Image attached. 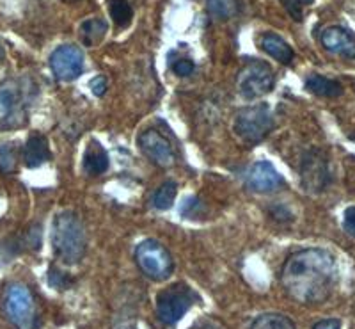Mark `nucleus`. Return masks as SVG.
Here are the masks:
<instances>
[{"instance_id": "f257e3e1", "label": "nucleus", "mask_w": 355, "mask_h": 329, "mask_svg": "<svg viewBox=\"0 0 355 329\" xmlns=\"http://www.w3.org/2000/svg\"><path fill=\"white\" fill-rule=\"evenodd\" d=\"M338 281L336 258L327 249H302L284 262L281 285L284 292L300 305L327 301Z\"/></svg>"}, {"instance_id": "f03ea898", "label": "nucleus", "mask_w": 355, "mask_h": 329, "mask_svg": "<svg viewBox=\"0 0 355 329\" xmlns=\"http://www.w3.org/2000/svg\"><path fill=\"white\" fill-rule=\"evenodd\" d=\"M52 244L62 264L75 265L82 262L87 249V237L80 217L73 212H61L53 219Z\"/></svg>"}, {"instance_id": "7ed1b4c3", "label": "nucleus", "mask_w": 355, "mask_h": 329, "mask_svg": "<svg viewBox=\"0 0 355 329\" xmlns=\"http://www.w3.org/2000/svg\"><path fill=\"white\" fill-rule=\"evenodd\" d=\"M274 128V116L266 103L243 107L234 118V134L249 144H258Z\"/></svg>"}, {"instance_id": "20e7f679", "label": "nucleus", "mask_w": 355, "mask_h": 329, "mask_svg": "<svg viewBox=\"0 0 355 329\" xmlns=\"http://www.w3.org/2000/svg\"><path fill=\"white\" fill-rule=\"evenodd\" d=\"M28 90L17 78H8L0 84V126L15 128L27 119Z\"/></svg>"}, {"instance_id": "39448f33", "label": "nucleus", "mask_w": 355, "mask_h": 329, "mask_svg": "<svg viewBox=\"0 0 355 329\" xmlns=\"http://www.w3.org/2000/svg\"><path fill=\"white\" fill-rule=\"evenodd\" d=\"M196 301V292L185 283H174L157 296V315L162 324L174 326L182 321Z\"/></svg>"}, {"instance_id": "423d86ee", "label": "nucleus", "mask_w": 355, "mask_h": 329, "mask_svg": "<svg viewBox=\"0 0 355 329\" xmlns=\"http://www.w3.org/2000/svg\"><path fill=\"white\" fill-rule=\"evenodd\" d=\"M135 264L142 274L155 281L167 280L174 271V260L169 249L153 239L142 240L135 248Z\"/></svg>"}, {"instance_id": "0eeeda50", "label": "nucleus", "mask_w": 355, "mask_h": 329, "mask_svg": "<svg viewBox=\"0 0 355 329\" xmlns=\"http://www.w3.org/2000/svg\"><path fill=\"white\" fill-rule=\"evenodd\" d=\"M4 312L17 329H36L37 313L34 297L24 283H12L6 290Z\"/></svg>"}, {"instance_id": "6e6552de", "label": "nucleus", "mask_w": 355, "mask_h": 329, "mask_svg": "<svg viewBox=\"0 0 355 329\" xmlns=\"http://www.w3.org/2000/svg\"><path fill=\"white\" fill-rule=\"evenodd\" d=\"M275 85V74L272 68L263 61H250L240 69L236 77V90L243 98H259L270 93Z\"/></svg>"}, {"instance_id": "1a4fd4ad", "label": "nucleus", "mask_w": 355, "mask_h": 329, "mask_svg": "<svg viewBox=\"0 0 355 329\" xmlns=\"http://www.w3.org/2000/svg\"><path fill=\"white\" fill-rule=\"evenodd\" d=\"M50 69L57 81H77L84 74V52L73 43L57 47L50 56Z\"/></svg>"}, {"instance_id": "9d476101", "label": "nucleus", "mask_w": 355, "mask_h": 329, "mask_svg": "<svg viewBox=\"0 0 355 329\" xmlns=\"http://www.w3.org/2000/svg\"><path fill=\"white\" fill-rule=\"evenodd\" d=\"M139 146L144 151V155L151 162L157 164L158 167L169 169L176 164V155H174L173 146L169 139L164 137L157 128H148L139 135Z\"/></svg>"}, {"instance_id": "9b49d317", "label": "nucleus", "mask_w": 355, "mask_h": 329, "mask_svg": "<svg viewBox=\"0 0 355 329\" xmlns=\"http://www.w3.org/2000/svg\"><path fill=\"white\" fill-rule=\"evenodd\" d=\"M300 173H302L304 187L311 192L322 191L329 183L327 162H325V159H323L318 151H309V153H306V157L302 160V167H300Z\"/></svg>"}, {"instance_id": "f8f14e48", "label": "nucleus", "mask_w": 355, "mask_h": 329, "mask_svg": "<svg viewBox=\"0 0 355 329\" xmlns=\"http://www.w3.org/2000/svg\"><path fill=\"white\" fill-rule=\"evenodd\" d=\"M283 185V176L279 175L270 162H256L247 175V189L258 194L277 191Z\"/></svg>"}, {"instance_id": "ddd939ff", "label": "nucleus", "mask_w": 355, "mask_h": 329, "mask_svg": "<svg viewBox=\"0 0 355 329\" xmlns=\"http://www.w3.org/2000/svg\"><path fill=\"white\" fill-rule=\"evenodd\" d=\"M320 43L329 52L338 53L347 59H355V37L345 27L332 25V27L323 28L320 34Z\"/></svg>"}, {"instance_id": "4468645a", "label": "nucleus", "mask_w": 355, "mask_h": 329, "mask_svg": "<svg viewBox=\"0 0 355 329\" xmlns=\"http://www.w3.org/2000/svg\"><path fill=\"white\" fill-rule=\"evenodd\" d=\"M21 157H24L25 166L31 167V169L43 166L44 162H49L50 157H52V155H50L49 139L44 137V135L37 134V132L28 135L27 142H25Z\"/></svg>"}, {"instance_id": "2eb2a0df", "label": "nucleus", "mask_w": 355, "mask_h": 329, "mask_svg": "<svg viewBox=\"0 0 355 329\" xmlns=\"http://www.w3.org/2000/svg\"><path fill=\"white\" fill-rule=\"evenodd\" d=\"M82 166L84 171L91 176H100L103 175L110 166L109 155L107 150L101 146L98 141H91L84 151V159H82Z\"/></svg>"}, {"instance_id": "dca6fc26", "label": "nucleus", "mask_w": 355, "mask_h": 329, "mask_svg": "<svg viewBox=\"0 0 355 329\" xmlns=\"http://www.w3.org/2000/svg\"><path fill=\"white\" fill-rule=\"evenodd\" d=\"M259 47H261L263 52H266L270 57H274L275 61L281 62V65H290L293 61L295 52L286 41L281 36L274 33H265L259 40Z\"/></svg>"}, {"instance_id": "f3484780", "label": "nucleus", "mask_w": 355, "mask_h": 329, "mask_svg": "<svg viewBox=\"0 0 355 329\" xmlns=\"http://www.w3.org/2000/svg\"><path fill=\"white\" fill-rule=\"evenodd\" d=\"M306 90L316 96L323 98H336L343 94V85L338 81L323 77V75H311L306 78Z\"/></svg>"}, {"instance_id": "a211bd4d", "label": "nucleus", "mask_w": 355, "mask_h": 329, "mask_svg": "<svg viewBox=\"0 0 355 329\" xmlns=\"http://www.w3.org/2000/svg\"><path fill=\"white\" fill-rule=\"evenodd\" d=\"M107 22L103 18H89V20L82 22L80 25V37L87 47L96 45L101 37L107 33Z\"/></svg>"}, {"instance_id": "6ab92c4d", "label": "nucleus", "mask_w": 355, "mask_h": 329, "mask_svg": "<svg viewBox=\"0 0 355 329\" xmlns=\"http://www.w3.org/2000/svg\"><path fill=\"white\" fill-rule=\"evenodd\" d=\"M20 150L17 142H0V173L12 175L18 169Z\"/></svg>"}, {"instance_id": "aec40b11", "label": "nucleus", "mask_w": 355, "mask_h": 329, "mask_svg": "<svg viewBox=\"0 0 355 329\" xmlns=\"http://www.w3.org/2000/svg\"><path fill=\"white\" fill-rule=\"evenodd\" d=\"M250 329H297L291 319H288L283 313H265L259 315Z\"/></svg>"}, {"instance_id": "412c9836", "label": "nucleus", "mask_w": 355, "mask_h": 329, "mask_svg": "<svg viewBox=\"0 0 355 329\" xmlns=\"http://www.w3.org/2000/svg\"><path fill=\"white\" fill-rule=\"evenodd\" d=\"M176 194H178L176 183L174 182L162 183L153 196L155 208H158V210H167V208H171L174 203V199H176Z\"/></svg>"}, {"instance_id": "4be33fe9", "label": "nucleus", "mask_w": 355, "mask_h": 329, "mask_svg": "<svg viewBox=\"0 0 355 329\" xmlns=\"http://www.w3.org/2000/svg\"><path fill=\"white\" fill-rule=\"evenodd\" d=\"M206 6L218 20H227L239 11V0H206Z\"/></svg>"}, {"instance_id": "5701e85b", "label": "nucleus", "mask_w": 355, "mask_h": 329, "mask_svg": "<svg viewBox=\"0 0 355 329\" xmlns=\"http://www.w3.org/2000/svg\"><path fill=\"white\" fill-rule=\"evenodd\" d=\"M110 17L119 27H126L133 18V9L128 0H110Z\"/></svg>"}, {"instance_id": "b1692460", "label": "nucleus", "mask_w": 355, "mask_h": 329, "mask_svg": "<svg viewBox=\"0 0 355 329\" xmlns=\"http://www.w3.org/2000/svg\"><path fill=\"white\" fill-rule=\"evenodd\" d=\"M313 2H315V0H283V4L284 8H286L288 15L297 22H302L304 8L313 4Z\"/></svg>"}, {"instance_id": "393cba45", "label": "nucleus", "mask_w": 355, "mask_h": 329, "mask_svg": "<svg viewBox=\"0 0 355 329\" xmlns=\"http://www.w3.org/2000/svg\"><path fill=\"white\" fill-rule=\"evenodd\" d=\"M171 68H173L174 75H178V77H190L194 74L196 65L190 59H178L171 65Z\"/></svg>"}, {"instance_id": "a878e982", "label": "nucleus", "mask_w": 355, "mask_h": 329, "mask_svg": "<svg viewBox=\"0 0 355 329\" xmlns=\"http://www.w3.org/2000/svg\"><path fill=\"white\" fill-rule=\"evenodd\" d=\"M49 278H50V285L55 287V289H68L69 285L73 283V281L69 280L62 271H59V269H50Z\"/></svg>"}, {"instance_id": "bb28decb", "label": "nucleus", "mask_w": 355, "mask_h": 329, "mask_svg": "<svg viewBox=\"0 0 355 329\" xmlns=\"http://www.w3.org/2000/svg\"><path fill=\"white\" fill-rule=\"evenodd\" d=\"M89 87H91L93 94H96V96H103V94L107 93L109 84H107V78L103 77V75H98V77H94L93 81H91Z\"/></svg>"}, {"instance_id": "cd10ccee", "label": "nucleus", "mask_w": 355, "mask_h": 329, "mask_svg": "<svg viewBox=\"0 0 355 329\" xmlns=\"http://www.w3.org/2000/svg\"><path fill=\"white\" fill-rule=\"evenodd\" d=\"M343 228H345V232L355 237V207H348L347 210H345Z\"/></svg>"}, {"instance_id": "c85d7f7f", "label": "nucleus", "mask_w": 355, "mask_h": 329, "mask_svg": "<svg viewBox=\"0 0 355 329\" xmlns=\"http://www.w3.org/2000/svg\"><path fill=\"white\" fill-rule=\"evenodd\" d=\"M313 329H341V321L338 319H325L313 326Z\"/></svg>"}, {"instance_id": "c756f323", "label": "nucleus", "mask_w": 355, "mask_h": 329, "mask_svg": "<svg viewBox=\"0 0 355 329\" xmlns=\"http://www.w3.org/2000/svg\"><path fill=\"white\" fill-rule=\"evenodd\" d=\"M190 329H220V328L210 321H199L198 324H194Z\"/></svg>"}, {"instance_id": "7c9ffc66", "label": "nucleus", "mask_w": 355, "mask_h": 329, "mask_svg": "<svg viewBox=\"0 0 355 329\" xmlns=\"http://www.w3.org/2000/svg\"><path fill=\"white\" fill-rule=\"evenodd\" d=\"M4 59H6V47H4V43L0 41V65H2V61H4Z\"/></svg>"}]
</instances>
